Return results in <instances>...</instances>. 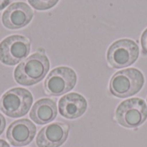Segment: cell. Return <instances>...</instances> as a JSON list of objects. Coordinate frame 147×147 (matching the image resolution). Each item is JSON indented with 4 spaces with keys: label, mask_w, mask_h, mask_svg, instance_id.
Listing matches in <instances>:
<instances>
[{
    "label": "cell",
    "mask_w": 147,
    "mask_h": 147,
    "mask_svg": "<svg viewBox=\"0 0 147 147\" xmlns=\"http://www.w3.org/2000/svg\"><path fill=\"white\" fill-rule=\"evenodd\" d=\"M30 53L29 40L19 34L6 37L0 43V61L7 65L21 63Z\"/></svg>",
    "instance_id": "6"
},
{
    "label": "cell",
    "mask_w": 147,
    "mask_h": 147,
    "mask_svg": "<svg viewBox=\"0 0 147 147\" xmlns=\"http://www.w3.org/2000/svg\"><path fill=\"white\" fill-rule=\"evenodd\" d=\"M0 147H10L9 145L3 140H0Z\"/></svg>",
    "instance_id": "17"
},
{
    "label": "cell",
    "mask_w": 147,
    "mask_h": 147,
    "mask_svg": "<svg viewBox=\"0 0 147 147\" xmlns=\"http://www.w3.org/2000/svg\"><path fill=\"white\" fill-rule=\"evenodd\" d=\"M36 134V127L28 119L14 121L7 129L6 137L13 146H27L32 142Z\"/></svg>",
    "instance_id": "9"
},
{
    "label": "cell",
    "mask_w": 147,
    "mask_h": 147,
    "mask_svg": "<svg viewBox=\"0 0 147 147\" xmlns=\"http://www.w3.org/2000/svg\"><path fill=\"white\" fill-rule=\"evenodd\" d=\"M69 127L61 122H54L43 127L36 137L38 147H59L67 140Z\"/></svg>",
    "instance_id": "10"
},
{
    "label": "cell",
    "mask_w": 147,
    "mask_h": 147,
    "mask_svg": "<svg viewBox=\"0 0 147 147\" xmlns=\"http://www.w3.org/2000/svg\"><path fill=\"white\" fill-rule=\"evenodd\" d=\"M50 67L48 58L40 53H35L22 60L14 71V78L17 84L31 86L40 82Z\"/></svg>",
    "instance_id": "1"
},
{
    "label": "cell",
    "mask_w": 147,
    "mask_h": 147,
    "mask_svg": "<svg viewBox=\"0 0 147 147\" xmlns=\"http://www.w3.org/2000/svg\"><path fill=\"white\" fill-rule=\"evenodd\" d=\"M57 104L50 98L38 100L33 106L29 116L38 125H45L53 121L57 116Z\"/></svg>",
    "instance_id": "12"
},
{
    "label": "cell",
    "mask_w": 147,
    "mask_h": 147,
    "mask_svg": "<svg viewBox=\"0 0 147 147\" xmlns=\"http://www.w3.org/2000/svg\"><path fill=\"white\" fill-rule=\"evenodd\" d=\"M5 126H6V120H5L4 116L2 114H0V135L4 131Z\"/></svg>",
    "instance_id": "15"
},
{
    "label": "cell",
    "mask_w": 147,
    "mask_h": 147,
    "mask_svg": "<svg viewBox=\"0 0 147 147\" xmlns=\"http://www.w3.org/2000/svg\"><path fill=\"white\" fill-rule=\"evenodd\" d=\"M77 83V74L70 67L59 66L53 69L44 82L47 94L53 96H62L71 90Z\"/></svg>",
    "instance_id": "7"
},
{
    "label": "cell",
    "mask_w": 147,
    "mask_h": 147,
    "mask_svg": "<svg viewBox=\"0 0 147 147\" xmlns=\"http://www.w3.org/2000/svg\"><path fill=\"white\" fill-rule=\"evenodd\" d=\"M86 99L80 94L70 93L61 97L59 102V111L60 115L70 120L82 116L87 110Z\"/></svg>",
    "instance_id": "11"
},
{
    "label": "cell",
    "mask_w": 147,
    "mask_h": 147,
    "mask_svg": "<svg viewBox=\"0 0 147 147\" xmlns=\"http://www.w3.org/2000/svg\"><path fill=\"white\" fill-rule=\"evenodd\" d=\"M141 47H142V53L144 55H147V28L145 29L141 35Z\"/></svg>",
    "instance_id": "14"
},
{
    "label": "cell",
    "mask_w": 147,
    "mask_h": 147,
    "mask_svg": "<svg viewBox=\"0 0 147 147\" xmlns=\"http://www.w3.org/2000/svg\"><path fill=\"white\" fill-rule=\"evenodd\" d=\"M139 55L140 48L135 41L121 39L111 44L107 53V59L111 67L120 69L133 65Z\"/></svg>",
    "instance_id": "5"
},
{
    "label": "cell",
    "mask_w": 147,
    "mask_h": 147,
    "mask_svg": "<svg viewBox=\"0 0 147 147\" xmlns=\"http://www.w3.org/2000/svg\"><path fill=\"white\" fill-rule=\"evenodd\" d=\"M143 73L136 68L121 70L111 78L110 93L118 98H126L137 94L144 86Z\"/></svg>",
    "instance_id": "2"
},
{
    "label": "cell",
    "mask_w": 147,
    "mask_h": 147,
    "mask_svg": "<svg viewBox=\"0 0 147 147\" xmlns=\"http://www.w3.org/2000/svg\"><path fill=\"white\" fill-rule=\"evenodd\" d=\"M9 2H10V0H0V10L6 8V6L9 5Z\"/></svg>",
    "instance_id": "16"
},
{
    "label": "cell",
    "mask_w": 147,
    "mask_h": 147,
    "mask_svg": "<svg viewBox=\"0 0 147 147\" xmlns=\"http://www.w3.org/2000/svg\"><path fill=\"white\" fill-rule=\"evenodd\" d=\"M33 103L30 91L23 88H13L0 98V110L10 118L22 117L28 112Z\"/></svg>",
    "instance_id": "3"
},
{
    "label": "cell",
    "mask_w": 147,
    "mask_h": 147,
    "mask_svg": "<svg viewBox=\"0 0 147 147\" xmlns=\"http://www.w3.org/2000/svg\"><path fill=\"white\" fill-rule=\"evenodd\" d=\"M117 122L127 128H135L142 125L147 119V105L140 98L127 99L115 110Z\"/></svg>",
    "instance_id": "4"
},
{
    "label": "cell",
    "mask_w": 147,
    "mask_h": 147,
    "mask_svg": "<svg viewBox=\"0 0 147 147\" xmlns=\"http://www.w3.org/2000/svg\"><path fill=\"white\" fill-rule=\"evenodd\" d=\"M34 16L31 7L23 2L11 3L2 15L3 25L9 29H19L27 26Z\"/></svg>",
    "instance_id": "8"
},
{
    "label": "cell",
    "mask_w": 147,
    "mask_h": 147,
    "mask_svg": "<svg viewBox=\"0 0 147 147\" xmlns=\"http://www.w3.org/2000/svg\"><path fill=\"white\" fill-rule=\"evenodd\" d=\"M28 2L37 10H47L55 6L59 0H28Z\"/></svg>",
    "instance_id": "13"
}]
</instances>
